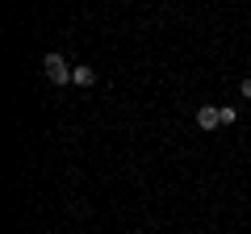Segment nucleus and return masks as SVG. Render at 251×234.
Returning <instances> with one entry per match:
<instances>
[{
    "mask_svg": "<svg viewBox=\"0 0 251 234\" xmlns=\"http://www.w3.org/2000/svg\"><path fill=\"white\" fill-rule=\"evenodd\" d=\"M243 96H247V100H251V80H243Z\"/></svg>",
    "mask_w": 251,
    "mask_h": 234,
    "instance_id": "nucleus-5",
    "label": "nucleus"
},
{
    "mask_svg": "<svg viewBox=\"0 0 251 234\" xmlns=\"http://www.w3.org/2000/svg\"><path fill=\"white\" fill-rule=\"evenodd\" d=\"M234 121H239V109H234V105H222V126H234Z\"/></svg>",
    "mask_w": 251,
    "mask_h": 234,
    "instance_id": "nucleus-4",
    "label": "nucleus"
},
{
    "mask_svg": "<svg viewBox=\"0 0 251 234\" xmlns=\"http://www.w3.org/2000/svg\"><path fill=\"white\" fill-rule=\"evenodd\" d=\"M218 126H222V109L201 105V109H197V130H205V134H209V130H218Z\"/></svg>",
    "mask_w": 251,
    "mask_h": 234,
    "instance_id": "nucleus-2",
    "label": "nucleus"
},
{
    "mask_svg": "<svg viewBox=\"0 0 251 234\" xmlns=\"http://www.w3.org/2000/svg\"><path fill=\"white\" fill-rule=\"evenodd\" d=\"M72 84H80V88H92V84H97V71H92V67H72Z\"/></svg>",
    "mask_w": 251,
    "mask_h": 234,
    "instance_id": "nucleus-3",
    "label": "nucleus"
},
{
    "mask_svg": "<svg viewBox=\"0 0 251 234\" xmlns=\"http://www.w3.org/2000/svg\"><path fill=\"white\" fill-rule=\"evenodd\" d=\"M42 67H46V80H50V84H67V80H72V67H67L63 54H46Z\"/></svg>",
    "mask_w": 251,
    "mask_h": 234,
    "instance_id": "nucleus-1",
    "label": "nucleus"
}]
</instances>
